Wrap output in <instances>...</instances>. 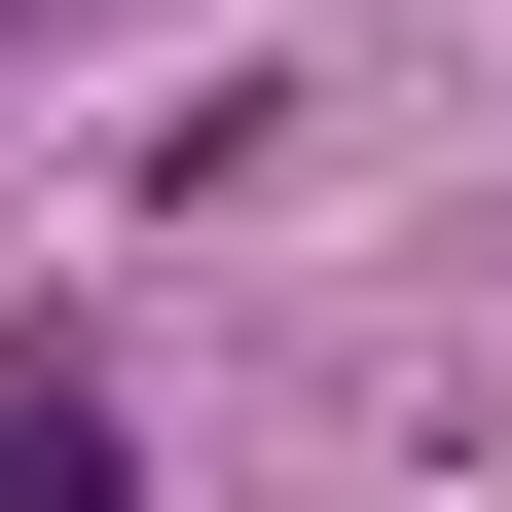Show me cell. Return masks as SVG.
<instances>
[{
	"mask_svg": "<svg viewBox=\"0 0 512 512\" xmlns=\"http://www.w3.org/2000/svg\"><path fill=\"white\" fill-rule=\"evenodd\" d=\"M0 512H147V439H110V366H0Z\"/></svg>",
	"mask_w": 512,
	"mask_h": 512,
	"instance_id": "obj_1",
	"label": "cell"
}]
</instances>
